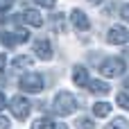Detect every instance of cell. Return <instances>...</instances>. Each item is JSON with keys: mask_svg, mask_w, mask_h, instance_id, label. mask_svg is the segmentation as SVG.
Segmentation results:
<instances>
[{"mask_svg": "<svg viewBox=\"0 0 129 129\" xmlns=\"http://www.w3.org/2000/svg\"><path fill=\"white\" fill-rule=\"evenodd\" d=\"M9 125H11V122H9L5 116H0V129H9Z\"/></svg>", "mask_w": 129, "mask_h": 129, "instance_id": "23", "label": "cell"}, {"mask_svg": "<svg viewBox=\"0 0 129 129\" xmlns=\"http://www.w3.org/2000/svg\"><path fill=\"white\" fill-rule=\"evenodd\" d=\"M77 107H79L77 98L73 93H68V91H59L54 95V100H52V109H54L57 116H70V113L77 111Z\"/></svg>", "mask_w": 129, "mask_h": 129, "instance_id": "1", "label": "cell"}, {"mask_svg": "<svg viewBox=\"0 0 129 129\" xmlns=\"http://www.w3.org/2000/svg\"><path fill=\"white\" fill-rule=\"evenodd\" d=\"M70 23H73V27L79 29V32H86V29L91 27V20L86 18V14H84L82 9H73V11H70Z\"/></svg>", "mask_w": 129, "mask_h": 129, "instance_id": "7", "label": "cell"}, {"mask_svg": "<svg viewBox=\"0 0 129 129\" xmlns=\"http://www.w3.org/2000/svg\"><path fill=\"white\" fill-rule=\"evenodd\" d=\"M77 129H95V122L88 118H79L77 120Z\"/></svg>", "mask_w": 129, "mask_h": 129, "instance_id": "16", "label": "cell"}, {"mask_svg": "<svg viewBox=\"0 0 129 129\" xmlns=\"http://www.w3.org/2000/svg\"><path fill=\"white\" fill-rule=\"evenodd\" d=\"M5 104H7V98H5V93H2V91H0V111H2V109H5Z\"/></svg>", "mask_w": 129, "mask_h": 129, "instance_id": "24", "label": "cell"}, {"mask_svg": "<svg viewBox=\"0 0 129 129\" xmlns=\"http://www.w3.org/2000/svg\"><path fill=\"white\" fill-rule=\"evenodd\" d=\"M29 109H32V104H29V100H27V98L16 95V98L11 100V113H14V118L25 120V118L29 116Z\"/></svg>", "mask_w": 129, "mask_h": 129, "instance_id": "4", "label": "cell"}, {"mask_svg": "<svg viewBox=\"0 0 129 129\" xmlns=\"http://www.w3.org/2000/svg\"><path fill=\"white\" fill-rule=\"evenodd\" d=\"M34 54L41 59V61H50L52 59V43L48 39H39L34 43Z\"/></svg>", "mask_w": 129, "mask_h": 129, "instance_id": "6", "label": "cell"}, {"mask_svg": "<svg viewBox=\"0 0 129 129\" xmlns=\"http://www.w3.org/2000/svg\"><path fill=\"white\" fill-rule=\"evenodd\" d=\"M73 82H75V86H86L88 73H86L84 66H75V68H73Z\"/></svg>", "mask_w": 129, "mask_h": 129, "instance_id": "8", "label": "cell"}, {"mask_svg": "<svg viewBox=\"0 0 129 129\" xmlns=\"http://www.w3.org/2000/svg\"><path fill=\"white\" fill-rule=\"evenodd\" d=\"M116 102H118V107H122L125 111H129V95L127 93H118V100Z\"/></svg>", "mask_w": 129, "mask_h": 129, "instance_id": "14", "label": "cell"}, {"mask_svg": "<svg viewBox=\"0 0 129 129\" xmlns=\"http://www.w3.org/2000/svg\"><path fill=\"white\" fill-rule=\"evenodd\" d=\"M54 25H57V32H63V16H54Z\"/></svg>", "mask_w": 129, "mask_h": 129, "instance_id": "20", "label": "cell"}, {"mask_svg": "<svg viewBox=\"0 0 129 129\" xmlns=\"http://www.w3.org/2000/svg\"><path fill=\"white\" fill-rule=\"evenodd\" d=\"M107 129H129V120L127 118H113L107 125Z\"/></svg>", "mask_w": 129, "mask_h": 129, "instance_id": "13", "label": "cell"}, {"mask_svg": "<svg viewBox=\"0 0 129 129\" xmlns=\"http://www.w3.org/2000/svg\"><path fill=\"white\" fill-rule=\"evenodd\" d=\"M52 129H68V127H66L63 122H54V125H52Z\"/></svg>", "mask_w": 129, "mask_h": 129, "instance_id": "26", "label": "cell"}, {"mask_svg": "<svg viewBox=\"0 0 129 129\" xmlns=\"http://www.w3.org/2000/svg\"><path fill=\"white\" fill-rule=\"evenodd\" d=\"M25 20H27V25H32V27H41V25H43V16H41V11H36V9H27V11H25Z\"/></svg>", "mask_w": 129, "mask_h": 129, "instance_id": "10", "label": "cell"}, {"mask_svg": "<svg viewBox=\"0 0 129 129\" xmlns=\"http://www.w3.org/2000/svg\"><path fill=\"white\" fill-rule=\"evenodd\" d=\"M120 16H122V18L129 23V2H125V5L120 7Z\"/></svg>", "mask_w": 129, "mask_h": 129, "instance_id": "21", "label": "cell"}, {"mask_svg": "<svg viewBox=\"0 0 129 129\" xmlns=\"http://www.w3.org/2000/svg\"><path fill=\"white\" fill-rule=\"evenodd\" d=\"M88 2H91V5H100L102 0H88Z\"/></svg>", "mask_w": 129, "mask_h": 129, "instance_id": "27", "label": "cell"}, {"mask_svg": "<svg viewBox=\"0 0 129 129\" xmlns=\"http://www.w3.org/2000/svg\"><path fill=\"white\" fill-rule=\"evenodd\" d=\"M107 39H109V43H113V45H125L129 41V29L122 27V25H113V27L109 29Z\"/></svg>", "mask_w": 129, "mask_h": 129, "instance_id": "5", "label": "cell"}, {"mask_svg": "<svg viewBox=\"0 0 129 129\" xmlns=\"http://www.w3.org/2000/svg\"><path fill=\"white\" fill-rule=\"evenodd\" d=\"M0 39H2V43H5L7 48H14V45H16V39H14V34H2Z\"/></svg>", "mask_w": 129, "mask_h": 129, "instance_id": "18", "label": "cell"}, {"mask_svg": "<svg viewBox=\"0 0 129 129\" xmlns=\"http://www.w3.org/2000/svg\"><path fill=\"white\" fill-rule=\"evenodd\" d=\"M39 7H45V9H52L54 5H57V0H34Z\"/></svg>", "mask_w": 129, "mask_h": 129, "instance_id": "19", "label": "cell"}, {"mask_svg": "<svg viewBox=\"0 0 129 129\" xmlns=\"http://www.w3.org/2000/svg\"><path fill=\"white\" fill-rule=\"evenodd\" d=\"M48 127H50V120L48 118H36L32 122V129H48Z\"/></svg>", "mask_w": 129, "mask_h": 129, "instance_id": "15", "label": "cell"}, {"mask_svg": "<svg viewBox=\"0 0 129 129\" xmlns=\"http://www.w3.org/2000/svg\"><path fill=\"white\" fill-rule=\"evenodd\" d=\"M14 39H16V43H23V41H27V39H29V32L20 27V29H16V34H14Z\"/></svg>", "mask_w": 129, "mask_h": 129, "instance_id": "17", "label": "cell"}, {"mask_svg": "<svg viewBox=\"0 0 129 129\" xmlns=\"http://www.w3.org/2000/svg\"><path fill=\"white\" fill-rule=\"evenodd\" d=\"M5 66H7V57L0 54V70H5Z\"/></svg>", "mask_w": 129, "mask_h": 129, "instance_id": "25", "label": "cell"}, {"mask_svg": "<svg viewBox=\"0 0 129 129\" xmlns=\"http://www.w3.org/2000/svg\"><path fill=\"white\" fill-rule=\"evenodd\" d=\"M29 66H32V59L25 57V54H20V57L14 59V66H11V68H14V70H23V68H29Z\"/></svg>", "mask_w": 129, "mask_h": 129, "instance_id": "12", "label": "cell"}, {"mask_svg": "<svg viewBox=\"0 0 129 129\" xmlns=\"http://www.w3.org/2000/svg\"><path fill=\"white\" fill-rule=\"evenodd\" d=\"M86 86H88V91H91V93H100V95L109 93V84H107V82H102V79H88V82H86Z\"/></svg>", "mask_w": 129, "mask_h": 129, "instance_id": "9", "label": "cell"}, {"mask_svg": "<svg viewBox=\"0 0 129 129\" xmlns=\"http://www.w3.org/2000/svg\"><path fill=\"white\" fill-rule=\"evenodd\" d=\"M11 5H14V0H0V11H7Z\"/></svg>", "mask_w": 129, "mask_h": 129, "instance_id": "22", "label": "cell"}, {"mask_svg": "<svg viewBox=\"0 0 129 129\" xmlns=\"http://www.w3.org/2000/svg\"><path fill=\"white\" fill-rule=\"evenodd\" d=\"M125 70H127V63H125L122 59H118V57L107 59V61L100 66V73H102L104 77H120Z\"/></svg>", "mask_w": 129, "mask_h": 129, "instance_id": "2", "label": "cell"}, {"mask_svg": "<svg viewBox=\"0 0 129 129\" xmlns=\"http://www.w3.org/2000/svg\"><path fill=\"white\" fill-rule=\"evenodd\" d=\"M111 113V104L109 102H95L93 104V116L95 118H107Z\"/></svg>", "mask_w": 129, "mask_h": 129, "instance_id": "11", "label": "cell"}, {"mask_svg": "<svg viewBox=\"0 0 129 129\" xmlns=\"http://www.w3.org/2000/svg\"><path fill=\"white\" fill-rule=\"evenodd\" d=\"M18 86H20V91H25V93H41L43 86H45V82H43L41 75L29 73V75H25V77L18 82Z\"/></svg>", "mask_w": 129, "mask_h": 129, "instance_id": "3", "label": "cell"}]
</instances>
